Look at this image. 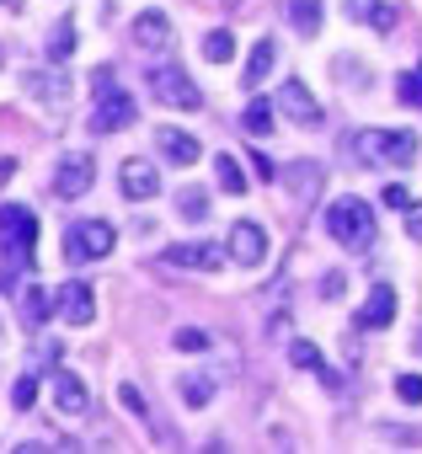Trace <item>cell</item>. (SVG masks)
<instances>
[{"instance_id": "cell-1", "label": "cell", "mask_w": 422, "mask_h": 454, "mask_svg": "<svg viewBox=\"0 0 422 454\" xmlns=\"http://www.w3.org/2000/svg\"><path fill=\"white\" fill-rule=\"evenodd\" d=\"M38 252V214L27 203H0V278L6 289L33 268Z\"/></svg>"}, {"instance_id": "cell-2", "label": "cell", "mask_w": 422, "mask_h": 454, "mask_svg": "<svg viewBox=\"0 0 422 454\" xmlns=\"http://www.w3.org/2000/svg\"><path fill=\"white\" fill-rule=\"evenodd\" d=\"M326 231H332V241L342 247V252H374V236H379V219H374V208L363 203V198H337L332 208H326Z\"/></svg>"}, {"instance_id": "cell-3", "label": "cell", "mask_w": 422, "mask_h": 454, "mask_svg": "<svg viewBox=\"0 0 422 454\" xmlns=\"http://www.w3.org/2000/svg\"><path fill=\"white\" fill-rule=\"evenodd\" d=\"M113 241H118V236H113L107 219H81V224H70V231H65V262H70V268H86V262L107 257Z\"/></svg>"}, {"instance_id": "cell-4", "label": "cell", "mask_w": 422, "mask_h": 454, "mask_svg": "<svg viewBox=\"0 0 422 454\" xmlns=\"http://www.w3.org/2000/svg\"><path fill=\"white\" fill-rule=\"evenodd\" d=\"M150 91H155V102L182 107V113H198V107H203V91L192 86V75H187L182 65H155V70H150Z\"/></svg>"}, {"instance_id": "cell-5", "label": "cell", "mask_w": 422, "mask_h": 454, "mask_svg": "<svg viewBox=\"0 0 422 454\" xmlns=\"http://www.w3.org/2000/svg\"><path fill=\"white\" fill-rule=\"evenodd\" d=\"M134 118H139V102H134V91H123V86H107V91L97 97V107H91V129H97V134L134 129Z\"/></svg>"}, {"instance_id": "cell-6", "label": "cell", "mask_w": 422, "mask_h": 454, "mask_svg": "<svg viewBox=\"0 0 422 454\" xmlns=\"http://www.w3.org/2000/svg\"><path fill=\"white\" fill-rule=\"evenodd\" d=\"M91 182H97V160H91L86 150H75V155H65V160H59V171H54V198L75 203V198H86V192H91Z\"/></svg>"}, {"instance_id": "cell-7", "label": "cell", "mask_w": 422, "mask_h": 454, "mask_svg": "<svg viewBox=\"0 0 422 454\" xmlns=\"http://www.w3.org/2000/svg\"><path fill=\"white\" fill-rule=\"evenodd\" d=\"M225 257L241 262V268H257L268 257V231H262L257 219H236L231 224V241H225Z\"/></svg>"}, {"instance_id": "cell-8", "label": "cell", "mask_w": 422, "mask_h": 454, "mask_svg": "<svg viewBox=\"0 0 422 454\" xmlns=\"http://www.w3.org/2000/svg\"><path fill=\"white\" fill-rule=\"evenodd\" d=\"M278 107H284V113H289V118H294V123H300V129H316V123H321V118H326V113H321V102H316V97H310V86H305V81H300V75H294V81H284V86H278Z\"/></svg>"}, {"instance_id": "cell-9", "label": "cell", "mask_w": 422, "mask_h": 454, "mask_svg": "<svg viewBox=\"0 0 422 454\" xmlns=\"http://www.w3.org/2000/svg\"><path fill=\"white\" fill-rule=\"evenodd\" d=\"M54 310H59L70 326H91V316H97V294H91V284H81V278L59 284V294H54Z\"/></svg>"}, {"instance_id": "cell-10", "label": "cell", "mask_w": 422, "mask_h": 454, "mask_svg": "<svg viewBox=\"0 0 422 454\" xmlns=\"http://www.w3.org/2000/svg\"><path fill=\"white\" fill-rule=\"evenodd\" d=\"M390 321H395V289H390V284H374V289H369V300L358 305L353 326H358V332H385Z\"/></svg>"}, {"instance_id": "cell-11", "label": "cell", "mask_w": 422, "mask_h": 454, "mask_svg": "<svg viewBox=\"0 0 422 454\" xmlns=\"http://www.w3.org/2000/svg\"><path fill=\"white\" fill-rule=\"evenodd\" d=\"M22 86H27V97L33 102H43V107H54V113H65L70 107V81L54 70V75H43V70H27L22 75Z\"/></svg>"}, {"instance_id": "cell-12", "label": "cell", "mask_w": 422, "mask_h": 454, "mask_svg": "<svg viewBox=\"0 0 422 454\" xmlns=\"http://www.w3.org/2000/svg\"><path fill=\"white\" fill-rule=\"evenodd\" d=\"M54 406L59 411H70V417H81V411H91V390H86V380L81 374H70V369H54Z\"/></svg>"}, {"instance_id": "cell-13", "label": "cell", "mask_w": 422, "mask_h": 454, "mask_svg": "<svg viewBox=\"0 0 422 454\" xmlns=\"http://www.w3.org/2000/svg\"><path fill=\"white\" fill-rule=\"evenodd\" d=\"M118 187H123V198L145 203V198H155V192H160V171H155L150 160H123V176H118Z\"/></svg>"}, {"instance_id": "cell-14", "label": "cell", "mask_w": 422, "mask_h": 454, "mask_svg": "<svg viewBox=\"0 0 422 454\" xmlns=\"http://www.w3.org/2000/svg\"><path fill=\"white\" fill-rule=\"evenodd\" d=\"M134 43H139L145 54H160V49L171 43V22H166V12H145V17H134Z\"/></svg>"}, {"instance_id": "cell-15", "label": "cell", "mask_w": 422, "mask_h": 454, "mask_svg": "<svg viewBox=\"0 0 422 454\" xmlns=\"http://www.w3.org/2000/svg\"><path fill=\"white\" fill-rule=\"evenodd\" d=\"M284 176H289L294 203H316V192H321V182H326V171H321L316 160H294V166H284Z\"/></svg>"}, {"instance_id": "cell-16", "label": "cell", "mask_w": 422, "mask_h": 454, "mask_svg": "<svg viewBox=\"0 0 422 454\" xmlns=\"http://www.w3.org/2000/svg\"><path fill=\"white\" fill-rule=\"evenodd\" d=\"M155 150L166 155V160H176V166H192L203 150H198V139L192 134H182V129H155Z\"/></svg>"}, {"instance_id": "cell-17", "label": "cell", "mask_w": 422, "mask_h": 454, "mask_svg": "<svg viewBox=\"0 0 422 454\" xmlns=\"http://www.w3.org/2000/svg\"><path fill=\"white\" fill-rule=\"evenodd\" d=\"M220 257H225V252H220L215 241H187V247H171V252H166L171 268H220Z\"/></svg>"}, {"instance_id": "cell-18", "label": "cell", "mask_w": 422, "mask_h": 454, "mask_svg": "<svg viewBox=\"0 0 422 454\" xmlns=\"http://www.w3.org/2000/svg\"><path fill=\"white\" fill-rule=\"evenodd\" d=\"M289 358H294V369H310V374H321L332 390H342V385H337V374L326 369V358H321V348H316L310 337H289Z\"/></svg>"}, {"instance_id": "cell-19", "label": "cell", "mask_w": 422, "mask_h": 454, "mask_svg": "<svg viewBox=\"0 0 422 454\" xmlns=\"http://www.w3.org/2000/svg\"><path fill=\"white\" fill-rule=\"evenodd\" d=\"M273 65H278V43H273V38H257L252 54H246V75H241V86H262Z\"/></svg>"}, {"instance_id": "cell-20", "label": "cell", "mask_w": 422, "mask_h": 454, "mask_svg": "<svg viewBox=\"0 0 422 454\" xmlns=\"http://www.w3.org/2000/svg\"><path fill=\"white\" fill-rule=\"evenodd\" d=\"M411 160H417V134L411 129H385L379 166H411Z\"/></svg>"}, {"instance_id": "cell-21", "label": "cell", "mask_w": 422, "mask_h": 454, "mask_svg": "<svg viewBox=\"0 0 422 454\" xmlns=\"http://www.w3.org/2000/svg\"><path fill=\"white\" fill-rule=\"evenodd\" d=\"M176 395L198 411V406H208V401L220 395V374H182V380H176Z\"/></svg>"}, {"instance_id": "cell-22", "label": "cell", "mask_w": 422, "mask_h": 454, "mask_svg": "<svg viewBox=\"0 0 422 454\" xmlns=\"http://www.w3.org/2000/svg\"><path fill=\"white\" fill-rule=\"evenodd\" d=\"M358 166H379V150H385V129H358V134H348V145H342Z\"/></svg>"}, {"instance_id": "cell-23", "label": "cell", "mask_w": 422, "mask_h": 454, "mask_svg": "<svg viewBox=\"0 0 422 454\" xmlns=\"http://www.w3.org/2000/svg\"><path fill=\"white\" fill-rule=\"evenodd\" d=\"M17 316H22V326H27V332H43V321L54 316V300H49L43 289H22V300H17Z\"/></svg>"}, {"instance_id": "cell-24", "label": "cell", "mask_w": 422, "mask_h": 454, "mask_svg": "<svg viewBox=\"0 0 422 454\" xmlns=\"http://www.w3.org/2000/svg\"><path fill=\"white\" fill-rule=\"evenodd\" d=\"M284 17H289V27L305 33V38L321 33V6H316V0H284Z\"/></svg>"}, {"instance_id": "cell-25", "label": "cell", "mask_w": 422, "mask_h": 454, "mask_svg": "<svg viewBox=\"0 0 422 454\" xmlns=\"http://www.w3.org/2000/svg\"><path fill=\"white\" fill-rule=\"evenodd\" d=\"M43 54H49L54 65H65V59L75 54V17H59V22H54V33H49Z\"/></svg>"}, {"instance_id": "cell-26", "label": "cell", "mask_w": 422, "mask_h": 454, "mask_svg": "<svg viewBox=\"0 0 422 454\" xmlns=\"http://www.w3.org/2000/svg\"><path fill=\"white\" fill-rule=\"evenodd\" d=\"M241 129H246L252 139H268V134H273V102L252 97V102H246V113H241Z\"/></svg>"}, {"instance_id": "cell-27", "label": "cell", "mask_w": 422, "mask_h": 454, "mask_svg": "<svg viewBox=\"0 0 422 454\" xmlns=\"http://www.w3.org/2000/svg\"><path fill=\"white\" fill-rule=\"evenodd\" d=\"M215 171H220V192H231V198H241V192H246V176H241V160H236L231 150H220V155H215Z\"/></svg>"}, {"instance_id": "cell-28", "label": "cell", "mask_w": 422, "mask_h": 454, "mask_svg": "<svg viewBox=\"0 0 422 454\" xmlns=\"http://www.w3.org/2000/svg\"><path fill=\"white\" fill-rule=\"evenodd\" d=\"M203 59H208V65H231V59H236V38H231L225 27H215V33L203 38Z\"/></svg>"}, {"instance_id": "cell-29", "label": "cell", "mask_w": 422, "mask_h": 454, "mask_svg": "<svg viewBox=\"0 0 422 454\" xmlns=\"http://www.w3.org/2000/svg\"><path fill=\"white\" fill-rule=\"evenodd\" d=\"M176 214L192 219V224L208 219V192H203V187H176Z\"/></svg>"}, {"instance_id": "cell-30", "label": "cell", "mask_w": 422, "mask_h": 454, "mask_svg": "<svg viewBox=\"0 0 422 454\" xmlns=\"http://www.w3.org/2000/svg\"><path fill=\"white\" fill-rule=\"evenodd\" d=\"M171 348H176V353H208V348H215V337H208L203 326H176Z\"/></svg>"}, {"instance_id": "cell-31", "label": "cell", "mask_w": 422, "mask_h": 454, "mask_svg": "<svg viewBox=\"0 0 422 454\" xmlns=\"http://www.w3.org/2000/svg\"><path fill=\"white\" fill-rule=\"evenodd\" d=\"M395 97H401L406 107H422V65H417V70H401V75H395Z\"/></svg>"}, {"instance_id": "cell-32", "label": "cell", "mask_w": 422, "mask_h": 454, "mask_svg": "<svg viewBox=\"0 0 422 454\" xmlns=\"http://www.w3.org/2000/svg\"><path fill=\"white\" fill-rule=\"evenodd\" d=\"M33 401H38V369L17 374V385H12V406H17V411H27Z\"/></svg>"}, {"instance_id": "cell-33", "label": "cell", "mask_w": 422, "mask_h": 454, "mask_svg": "<svg viewBox=\"0 0 422 454\" xmlns=\"http://www.w3.org/2000/svg\"><path fill=\"white\" fill-rule=\"evenodd\" d=\"M374 33H395V6H385V0H374L369 6V17H363Z\"/></svg>"}, {"instance_id": "cell-34", "label": "cell", "mask_w": 422, "mask_h": 454, "mask_svg": "<svg viewBox=\"0 0 422 454\" xmlns=\"http://www.w3.org/2000/svg\"><path fill=\"white\" fill-rule=\"evenodd\" d=\"M395 395H401L406 406H422V374H401V380H395Z\"/></svg>"}, {"instance_id": "cell-35", "label": "cell", "mask_w": 422, "mask_h": 454, "mask_svg": "<svg viewBox=\"0 0 422 454\" xmlns=\"http://www.w3.org/2000/svg\"><path fill=\"white\" fill-rule=\"evenodd\" d=\"M379 203H385V208H406V203H411V192H406L401 182H390V187L379 192Z\"/></svg>"}, {"instance_id": "cell-36", "label": "cell", "mask_w": 422, "mask_h": 454, "mask_svg": "<svg viewBox=\"0 0 422 454\" xmlns=\"http://www.w3.org/2000/svg\"><path fill=\"white\" fill-rule=\"evenodd\" d=\"M59 353H65V348H59L54 337H49V342H38V353H33V369H43V364H59Z\"/></svg>"}, {"instance_id": "cell-37", "label": "cell", "mask_w": 422, "mask_h": 454, "mask_svg": "<svg viewBox=\"0 0 422 454\" xmlns=\"http://www.w3.org/2000/svg\"><path fill=\"white\" fill-rule=\"evenodd\" d=\"M268 342H289V310H278V316L268 321Z\"/></svg>"}, {"instance_id": "cell-38", "label": "cell", "mask_w": 422, "mask_h": 454, "mask_svg": "<svg viewBox=\"0 0 422 454\" xmlns=\"http://www.w3.org/2000/svg\"><path fill=\"white\" fill-rule=\"evenodd\" d=\"M118 401H123V411H134V417H145V395H139L134 385H123V390H118Z\"/></svg>"}, {"instance_id": "cell-39", "label": "cell", "mask_w": 422, "mask_h": 454, "mask_svg": "<svg viewBox=\"0 0 422 454\" xmlns=\"http://www.w3.org/2000/svg\"><path fill=\"white\" fill-rule=\"evenodd\" d=\"M252 171H257V176H262V182H273V176H278V166H273V160H268V155H262V150H257V155H252Z\"/></svg>"}, {"instance_id": "cell-40", "label": "cell", "mask_w": 422, "mask_h": 454, "mask_svg": "<svg viewBox=\"0 0 422 454\" xmlns=\"http://www.w3.org/2000/svg\"><path fill=\"white\" fill-rule=\"evenodd\" d=\"M406 231L422 241V203H406Z\"/></svg>"}, {"instance_id": "cell-41", "label": "cell", "mask_w": 422, "mask_h": 454, "mask_svg": "<svg viewBox=\"0 0 422 454\" xmlns=\"http://www.w3.org/2000/svg\"><path fill=\"white\" fill-rule=\"evenodd\" d=\"M369 6H374V0H342V12H348L353 22H363V17H369Z\"/></svg>"}, {"instance_id": "cell-42", "label": "cell", "mask_w": 422, "mask_h": 454, "mask_svg": "<svg viewBox=\"0 0 422 454\" xmlns=\"http://www.w3.org/2000/svg\"><path fill=\"white\" fill-rule=\"evenodd\" d=\"M321 294L337 300V294H342V273H326V278H321Z\"/></svg>"}, {"instance_id": "cell-43", "label": "cell", "mask_w": 422, "mask_h": 454, "mask_svg": "<svg viewBox=\"0 0 422 454\" xmlns=\"http://www.w3.org/2000/svg\"><path fill=\"white\" fill-rule=\"evenodd\" d=\"M12 176H17V160L6 155V160H0V182H12Z\"/></svg>"}, {"instance_id": "cell-44", "label": "cell", "mask_w": 422, "mask_h": 454, "mask_svg": "<svg viewBox=\"0 0 422 454\" xmlns=\"http://www.w3.org/2000/svg\"><path fill=\"white\" fill-rule=\"evenodd\" d=\"M417 353H422V326H417Z\"/></svg>"}, {"instance_id": "cell-45", "label": "cell", "mask_w": 422, "mask_h": 454, "mask_svg": "<svg viewBox=\"0 0 422 454\" xmlns=\"http://www.w3.org/2000/svg\"><path fill=\"white\" fill-rule=\"evenodd\" d=\"M0 65H6V43H0Z\"/></svg>"}, {"instance_id": "cell-46", "label": "cell", "mask_w": 422, "mask_h": 454, "mask_svg": "<svg viewBox=\"0 0 422 454\" xmlns=\"http://www.w3.org/2000/svg\"><path fill=\"white\" fill-rule=\"evenodd\" d=\"M231 6H241V0H231Z\"/></svg>"}]
</instances>
